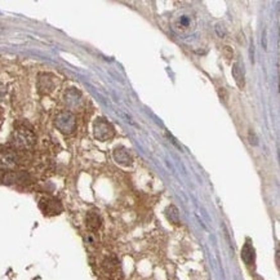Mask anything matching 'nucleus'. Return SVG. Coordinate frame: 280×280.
<instances>
[{
	"label": "nucleus",
	"instance_id": "nucleus-1",
	"mask_svg": "<svg viewBox=\"0 0 280 280\" xmlns=\"http://www.w3.org/2000/svg\"><path fill=\"white\" fill-rule=\"evenodd\" d=\"M171 27L180 36L191 35L196 27L195 16L190 11H187V9H182V11H180V12H177L173 16Z\"/></svg>",
	"mask_w": 280,
	"mask_h": 280
},
{
	"label": "nucleus",
	"instance_id": "nucleus-5",
	"mask_svg": "<svg viewBox=\"0 0 280 280\" xmlns=\"http://www.w3.org/2000/svg\"><path fill=\"white\" fill-rule=\"evenodd\" d=\"M39 208L45 216H57L62 212V204L60 200L53 198H43L39 201Z\"/></svg>",
	"mask_w": 280,
	"mask_h": 280
},
{
	"label": "nucleus",
	"instance_id": "nucleus-7",
	"mask_svg": "<svg viewBox=\"0 0 280 280\" xmlns=\"http://www.w3.org/2000/svg\"><path fill=\"white\" fill-rule=\"evenodd\" d=\"M114 159L118 164L123 166H129L132 165L133 163V158H132V155L129 154V151L124 147H117L114 150Z\"/></svg>",
	"mask_w": 280,
	"mask_h": 280
},
{
	"label": "nucleus",
	"instance_id": "nucleus-3",
	"mask_svg": "<svg viewBox=\"0 0 280 280\" xmlns=\"http://www.w3.org/2000/svg\"><path fill=\"white\" fill-rule=\"evenodd\" d=\"M93 134L96 140L106 142L115 136V128L105 118H97L93 124Z\"/></svg>",
	"mask_w": 280,
	"mask_h": 280
},
{
	"label": "nucleus",
	"instance_id": "nucleus-2",
	"mask_svg": "<svg viewBox=\"0 0 280 280\" xmlns=\"http://www.w3.org/2000/svg\"><path fill=\"white\" fill-rule=\"evenodd\" d=\"M36 142V136L31 128L26 126H17L11 137V143L15 150H29Z\"/></svg>",
	"mask_w": 280,
	"mask_h": 280
},
{
	"label": "nucleus",
	"instance_id": "nucleus-11",
	"mask_svg": "<svg viewBox=\"0 0 280 280\" xmlns=\"http://www.w3.org/2000/svg\"><path fill=\"white\" fill-rule=\"evenodd\" d=\"M242 260L248 266H252L254 263V248L249 242L245 243L244 247H243Z\"/></svg>",
	"mask_w": 280,
	"mask_h": 280
},
{
	"label": "nucleus",
	"instance_id": "nucleus-14",
	"mask_svg": "<svg viewBox=\"0 0 280 280\" xmlns=\"http://www.w3.org/2000/svg\"><path fill=\"white\" fill-rule=\"evenodd\" d=\"M248 138H249V142L252 143V145H257L258 143V140H257V137H256V134H254V132H249V136H248Z\"/></svg>",
	"mask_w": 280,
	"mask_h": 280
},
{
	"label": "nucleus",
	"instance_id": "nucleus-15",
	"mask_svg": "<svg viewBox=\"0 0 280 280\" xmlns=\"http://www.w3.org/2000/svg\"><path fill=\"white\" fill-rule=\"evenodd\" d=\"M2 124H3V115L0 113V128H2Z\"/></svg>",
	"mask_w": 280,
	"mask_h": 280
},
{
	"label": "nucleus",
	"instance_id": "nucleus-8",
	"mask_svg": "<svg viewBox=\"0 0 280 280\" xmlns=\"http://www.w3.org/2000/svg\"><path fill=\"white\" fill-rule=\"evenodd\" d=\"M85 226L89 231L96 233L102 226V218L97 212H88L87 216H85Z\"/></svg>",
	"mask_w": 280,
	"mask_h": 280
},
{
	"label": "nucleus",
	"instance_id": "nucleus-6",
	"mask_svg": "<svg viewBox=\"0 0 280 280\" xmlns=\"http://www.w3.org/2000/svg\"><path fill=\"white\" fill-rule=\"evenodd\" d=\"M18 164V156L16 150H2L0 151V168L11 170Z\"/></svg>",
	"mask_w": 280,
	"mask_h": 280
},
{
	"label": "nucleus",
	"instance_id": "nucleus-4",
	"mask_svg": "<svg viewBox=\"0 0 280 280\" xmlns=\"http://www.w3.org/2000/svg\"><path fill=\"white\" fill-rule=\"evenodd\" d=\"M54 126L61 133L71 134L76 129V119L70 111H62L54 118Z\"/></svg>",
	"mask_w": 280,
	"mask_h": 280
},
{
	"label": "nucleus",
	"instance_id": "nucleus-10",
	"mask_svg": "<svg viewBox=\"0 0 280 280\" xmlns=\"http://www.w3.org/2000/svg\"><path fill=\"white\" fill-rule=\"evenodd\" d=\"M102 267L107 274H114L119 270V261L115 256H107L103 260L102 262Z\"/></svg>",
	"mask_w": 280,
	"mask_h": 280
},
{
	"label": "nucleus",
	"instance_id": "nucleus-13",
	"mask_svg": "<svg viewBox=\"0 0 280 280\" xmlns=\"http://www.w3.org/2000/svg\"><path fill=\"white\" fill-rule=\"evenodd\" d=\"M165 214H166V218L170 219L172 223H175V225H178V223H180V213H178V209L175 207V205H170V207L166 208Z\"/></svg>",
	"mask_w": 280,
	"mask_h": 280
},
{
	"label": "nucleus",
	"instance_id": "nucleus-9",
	"mask_svg": "<svg viewBox=\"0 0 280 280\" xmlns=\"http://www.w3.org/2000/svg\"><path fill=\"white\" fill-rule=\"evenodd\" d=\"M53 79H54V78H52L50 75H47V74L40 75L38 82L39 92L43 94L50 93V92L53 91V88H54V82H53Z\"/></svg>",
	"mask_w": 280,
	"mask_h": 280
},
{
	"label": "nucleus",
	"instance_id": "nucleus-12",
	"mask_svg": "<svg viewBox=\"0 0 280 280\" xmlns=\"http://www.w3.org/2000/svg\"><path fill=\"white\" fill-rule=\"evenodd\" d=\"M233 76H234V79H235V83H237L238 87L243 89L245 85L244 70H243L242 65H240L239 62H235V64L233 65Z\"/></svg>",
	"mask_w": 280,
	"mask_h": 280
}]
</instances>
